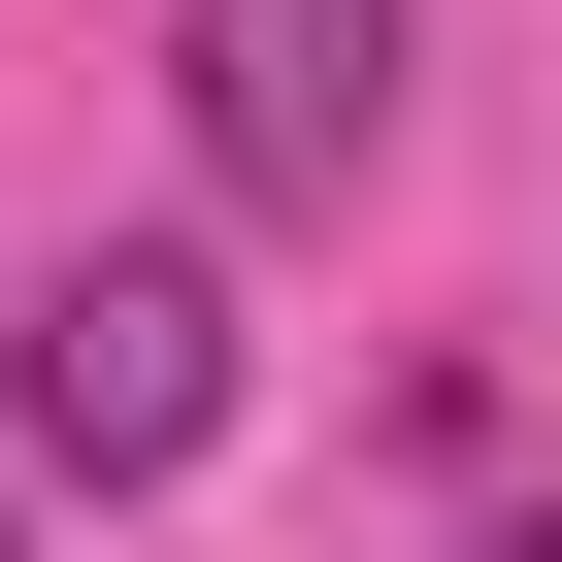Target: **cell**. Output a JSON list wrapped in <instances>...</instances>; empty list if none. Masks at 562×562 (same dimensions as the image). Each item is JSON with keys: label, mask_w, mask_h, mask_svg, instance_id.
I'll list each match as a JSON object with an SVG mask.
<instances>
[{"label": "cell", "mask_w": 562, "mask_h": 562, "mask_svg": "<svg viewBox=\"0 0 562 562\" xmlns=\"http://www.w3.org/2000/svg\"><path fill=\"white\" fill-rule=\"evenodd\" d=\"M166 100H199V166L265 232H331L397 166V0H166Z\"/></svg>", "instance_id": "2"}, {"label": "cell", "mask_w": 562, "mask_h": 562, "mask_svg": "<svg viewBox=\"0 0 562 562\" xmlns=\"http://www.w3.org/2000/svg\"><path fill=\"white\" fill-rule=\"evenodd\" d=\"M0 562H34V529H0Z\"/></svg>", "instance_id": "4"}, {"label": "cell", "mask_w": 562, "mask_h": 562, "mask_svg": "<svg viewBox=\"0 0 562 562\" xmlns=\"http://www.w3.org/2000/svg\"><path fill=\"white\" fill-rule=\"evenodd\" d=\"M0 430H34L67 496H166L199 430H232V299L166 232H100V265H34V331H0Z\"/></svg>", "instance_id": "1"}, {"label": "cell", "mask_w": 562, "mask_h": 562, "mask_svg": "<svg viewBox=\"0 0 562 562\" xmlns=\"http://www.w3.org/2000/svg\"><path fill=\"white\" fill-rule=\"evenodd\" d=\"M463 562H562V496H529V529H463Z\"/></svg>", "instance_id": "3"}]
</instances>
